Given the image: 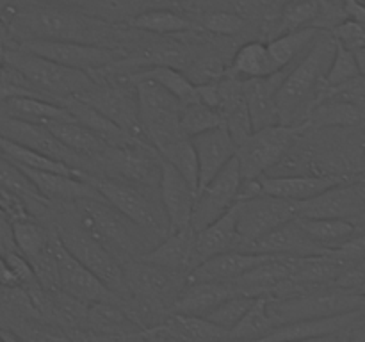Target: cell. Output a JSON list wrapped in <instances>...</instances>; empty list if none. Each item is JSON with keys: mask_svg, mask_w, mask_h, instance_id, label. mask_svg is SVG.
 I'll return each mask as SVG.
<instances>
[{"mask_svg": "<svg viewBox=\"0 0 365 342\" xmlns=\"http://www.w3.org/2000/svg\"><path fill=\"white\" fill-rule=\"evenodd\" d=\"M7 28L20 41L24 39H56V41H81L110 46L114 36L113 25L103 18L66 4L21 2L18 0L6 11Z\"/></svg>", "mask_w": 365, "mask_h": 342, "instance_id": "1", "label": "cell"}, {"mask_svg": "<svg viewBox=\"0 0 365 342\" xmlns=\"http://www.w3.org/2000/svg\"><path fill=\"white\" fill-rule=\"evenodd\" d=\"M337 52V41L330 31L321 28L310 48L289 68L277 93L280 123H303L324 89L330 64Z\"/></svg>", "mask_w": 365, "mask_h": 342, "instance_id": "2", "label": "cell"}, {"mask_svg": "<svg viewBox=\"0 0 365 342\" xmlns=\"http://www.w3.org/2000/svg\"><path fill=\"white\" fill-rule=\"evenodd\" d=\"M75 219L88 234L102 242L107 249L120 259H138L150 252L146 242L150 237L145 230L132 223L127 216L114 209L103 198H82L71 203ZM125 260V262H127ZM123 264V262H121Z\"/></svg>", "mask_w": 365, "mask_h": 342, "instance_id": "3", "label": "cell"}, {"mask_svg": "<svg viewBox=\"0 0 365 342\" xmlns=\"http://www.w3.org/2000/svg\"><path fill=\"white\" fill-rule=\"evenodd\" d=\"M0 57L14 71H18L36 93L53 102L56 100L59 102L68 96L82 95L96 84V78L89 71L63 66L56 61L29 52L20 45L4 48Z\"/></svg>", "mask_w": 365, "mask_h": 342, "instance_id": "4", "label": "cell"}, {"mask_svg": "<svg viewBox=\"0 0 365 342\" xmlns=\"http://www.w3.org/2000/svg\"><path fill=\"white\" fill-rule=\"evenodd\" d=\"M364 306L365 294L355 289H344L337 285L307 289L285 298L269 296V312L278 326L292 321L321 319V317L348 314Z\"/></svg>", "mask_w": 365, "mask_h": 342, "instance_id": "5", "label": "cell"}, {"mask_svg": "<svg viewBox=\"0 0 365 342\" xmlns=\"http://www.w3.org/2000/svg\"><path fill=\"white\" fill-rule=\"evenodd\" d=\"M135 88L139 103L143 132L157 153L164 152L168 146L187 138L182 130L180 116L184 103L170 91L148 78L128 81Z\"/></svg>", "mask_w": 365, "mask_h": 342, "instance_id": "6", "label": "cell"}, {"mask_svg": "<svg viewBox=\"0 0 365 342\" xmlns=\"http://www.w3.org/2000/svg\"><path fill=\"white\" fill-rule=\"evenodd\" d=\"M86 180L100 192L107 203L127 216L132 223L146 232L150 239L163 241L170 234V223L163 209V203L157 205L152 196L134 185L132 182L118 180V178L100 177V175H86Z\"/></svg>", "mask_w": 365, "mask_h": 342, "instance_id": "7", "label": "cell"}, {"mask_svg": "<svg viewBox=\"0 0 365 342\" xmlns=\"http://www.w3.org/2000/svg\"><path fill=\"white\" fill-rule=\"evenodd\" d=\"M57 237L61 239L64 248L88 267L96 278L103 281L110 291L121 298H127V285H125V271L121 260L91 234L81 227L75 216L64 219L56 228Z\"/></svg>", "mask_w": 365, "mask_h": 342, "instance_id": "8", "label": "cell"}, {"mask_svg": "<svg viewBox=\"0 0 365 342\" xmlns=\"http://www.w3.org/2000/svg\"><path fill=\"white\" fill-rule=\"evenodd\" d=\"M305 128V123H277L253 130L252 135L237 145V153H235L242 178H259L266 175L271 167L284 159L294 139Z\"/></svg>", "mask_w": 365, "mask_h": 342, "instance_id": "9", "label": "cell"}, {"mask_svg": "<svg viewBox=\"0 0 365 342\" xmlns=\"http://www.w3.org/2000/svg\"><path fill=\"white\" fill-rule=\"evenodd\" d=\"M298 217V203L271 195H257L235 203L239 248L245 249L250 242L269 234L274 228Z\"/></svg>", "mask_w": 365, "mask_h": 342, "instance_id": "10", "label": "cell"}, {"mask_svg": "<svg viewBox=\"0 0 365 342\" xmlns=\"http://www.w3.org/2000/svg\"><path fill=\"white\" fill-rule=\"evenodd\" d=\"M29 52L46 57L50 61L82 71L107 70L114 64L121 63L127 57V52L116 46L93 45V43L81 41H56V39H24L20 41Z\"/></svg>", "mask_w": 365, "mask_h": 342, "instance_id": "11", "label": "cell"}, {"mask_svg": "<svg viewBox=\"0 0 365 342\" xmlns=\"http://www.w3.org/2000/svg\"><path fill=\"white\" fill-rule=\"evenodd\" d=\"M78 98L100 110L103 116L114 121L118 127L128 132L132 138L150 145L145 132H143L135 88L127 78H125V84H98V81H96V84L82 95H78Z\"/></svg>", "mask_w": 365, "mask_h": 342, "instance_id": "12", "label": "cell"}, {"mask_svg": "<svg viewBox=\"0 0 365 342\" xmlns=\"http://www.w3.org/2000/svg\"><path fill=\"white\" fill-rule=\"evenodd\" d=\"M296 203L298 217H331L356 224L365 212V173Z\"/></svg>", "mask_w": 365, "mask_h": 342, "instance_id": "13", "label": "cell"}, {"mask_svg": "<svg viewBox=\"0 0 365 342\" xmlns=\"http://www.w3.org/2000/svg\"><path fill=\"white\" fill-rule=\"evenodd\" d=\"M242 187V175L237 159H232L214 180L198 191L192 210L191 227L195 232L203 230L227 214L239 202Z\"/></svg>", "mask_w": 365, "mask_h": 342, "instance_id": "14", "label": "cell"}, {"mask_svg": "<svg viewBox=\"0 0 365 342\" xmlns=\"http://www.w3.org/2000/svg\"><path fill=\"white\" fill-rule=\"evenodd\" d=\"M56 259L59 269V287L71 298L93 305L100 301H121V296L110 291L100 278H96L86 266H82L63 246L56 234Z\"/></svg>", "mask_w": 365, "mask_h": 342, "instance_id": "15", "label": "cell"}, {"mask_svg": "<svg viewBox=\"0 0 365 342\" xmlns=\"http://www.w3.org/2000/svg\"><path fill=\"white\" fill-rule=\"evenodd\" d=\"M107 171H114L118 180L138 182L139 185H150L160 178V155L150 145L107 146L98 157Z\"/></svg>", "mask_w": 365, "mask_h": 342, "instance_id": "16", "label": "cell"}, {"mask_svg": "<svg viewBox=\"0 0 365 342\" xmlns=\"http://www.w3.org/2000/svg\"><path fill=\"white\" fill-rule=\"evenodd\" d=\"M0 135L9 139V141L16 142V145L34 150V152L43 153L46 157H52V159L61 160L64 164H70L73 167H78L77 164L82 159L77 153L71 152L68 146H64L45 125L31 123V121L18 120V118L0 114Z\"/></svg>", "mask_w": 365, "mask_h": 342, "instance_id": "17", "label": "cell"}, {"mask_svg": "<svg viewBox=\"0 0 365 342\" xmlns=\"http://www.w3.org/2000/svg\"><path fill=\"white\" fill-rule=\"evenodd\" d=\"M159 192L160 203H163L168 223H170V232H178L191 227L196 191L185 180L184 175L163 157H160Z\"/></svg>", "mask_w": 365, "mask_h": 342, "instance_id": "18", "label": "cell"}, {"mask_svg": "<svg viewBox=\"0 0 365 342\" xmlns=\"http://www.w3.org/2000/svg\"><path fill=\"white\" fill-rule=\"evenodd\" d=\"M198 159V191H202L210 180L217 177L227 167L237 153V142L230 135L225 125L207 130L191 138ZM198 195V192H196Z\"/></svg>", "mask_w": 365, "mask_h": 342, "instance_id": "19", "label": "cell"}, {"mask_svg": "<svg viewBox=\"0 0 365 342\" xmlns=\"http://www.w3.org/2000/svg\"><path fill=\"white\" fill-rule=\"evenodd\" d=\"M242 252L262 253V255L271 256H310L321 255V253H327L330 249H324L323 246L317 244L303 230L298 219H292L271 230L269 234L262 235L257 241L250 242Z\"/></svg>", "mask_w": 365, "mask_h": 342, "instance_id": "20", "label": "cell"}, {"mask_svg": "<svg viewBox=\"0 0 365 342\" xmlns=\"http://www.w3.org/2000/svg\"><path fill=\"white\" fill-rule=\"evenodd\" d=\"M360 310H353V312L339 314V316L331 317H321V319H302L280 324L259 342H292L303 341V338L323 337V335L344 333V331L359 326Z\"/></svg>", "mask_w": 365, "mask_h": 342, "instance_id": "21", "label": "cell"}, {"mask_svg": "<svg viewBox=\"0 0 365 342\" xmlns=\"http://www.w3.org/2000/svg\"><path fill=\"white\" fill-rule=\"evenodd\" d=\"M287 71L289 68L273 75H267V77L242 81V93H245L246 103H248L253 130L280 123L277 109V93Z\"/></svg>", "mask_w": 365, "mask_h": 342, "instance_id": "22", "label": "cell"}, {"mask_svg": "<svg viewBox=\"0 0 365 342\" xmlns=\"http://www.w3.org/2000/svg\"><path fill=\"white\" fill-rule=\"evenodd\" d=\"M349 180L346 175H284V177H269L262 175L260 184H262L264 195L278 196V198L291 200V202H303L317 196L319 192L327 191L331 185L342 184Z\"/></svg>", "mask_w": 365, "mask_h": 342, "instance_id": "23", "label": "cell"}, {"mask_svg": "<svg viewBox=\"0 0 365 342\" xmlns=\"http://www.w3.org/2000/svg\"><path fill=\"white\" fill-rule=\"evenodd\" d=\"M267 259H271V255L232 249L210 256L209 260L189 271L187 281H234L259 264L266 262Z\"/></svg>", "mask_w": 365, "mask_h": 342, "instance_id": "24", "label": "cell"}, {"mask_svg": "<svg viewBox=\"0 0 365 342\" xmlns=\"http://www.w3.org/2000/svg\"><path fill=\"white\" fill-rule=\"evenodd\" d=\"M234 294L241 292L235 291L230 281H185L171 305V314L207 317L220 303Z\"/></svg>", "mask_w": 365, "mask_h": 342, "instance_id": "25", "label": "cell"}, {"mask_svg": "<svg viewBox=\"0 0 365 342\" xmlns=\"http://www.w3.org/2000/svg\"><path fill=\"white\" fill-rule=\"evenodd\" d=\"M294 259L296 256H271L230 284L241 294L271 296L291 280Z\"/></svg>", "mask_w": 365, "mask_h": 342, "instance_id": "26", "label": "cell"}, {"mask_svg": "<svg viewBox=\"0 0 365 342\" xmlns=\"http://www.w3.org/2000/svg\"><path fill=\"white\" fill-rule=\"evenodd\" d=\"M21 171L34 182V185L46 202L75 203L82 198H102L100 192L86 178L73 177V175L50 173V171L27 170V167H21Z\"/></svg>", "mask_w": 365, "mask_h": 342, "instance_id": "27", "label": "cell"}, {"mask_svg": "<svg viewBox=\"0 0 365 342\" xmlns=\"http://www.w3.org/2000/svg\"><path fill=\"white\" fill-rule=\"evenodd\" d=\"M196 232L192 227L178 232H170L160 242H157L150 252L143 253L138 259L157 264L177 273L189 274L192 269V253H195Z\"/></svg>", "mask_w": 365, "mask_h": 342, "instance_id": "28", "label": "cell"}, {"mask_svg": "<svg viewBox=\"0 0 365 342\" xmlns=\"http://www.w3.org/2000/svg\"><path fill=\"white\" fill-rule=\"evenodd\" d=\"M86 326L102 337H135L145 328L130 316L123 301H100L88 306Z\"/></svg>", "mask_w": 365, "mask_h": 342, "instance_id": "29", "label": "cell"}, {"mask_svg": "<svg viewBox=\"0 0 365 342\" xmlns=\"http://www.w3.org/2000/svg\"><path fill=\"white\" fill-rule=\"evenodd\" d=\"M237 219H235V205L227 214L210 223L203 230L196 232L195 253H192V269L202 262L216 256L220 253L232 252L239 248Z\"/></svg>", "mask_w": 365, "mask_h": 342, "instance_id": "30", "label": "cell"}, {"mask_svg": "<svg viewBox=\"0 0 365 342\" xmlns=\"http://www.w3.org/2000/svg\"><path fill=\"white\" fill-rule=\"evenodd\" d=\"M57 103H61L63 107H66L68 113L75 118L81 125H84L86 128L93 132L95 135H98L107 146H128V145H146V142L139 141V139L132 138L128 132H125L123 128L118 127L114 121H110L109 118L103 116L100 110H96L95 107L86 103L84 100H81L78 96H68V98L59 100Z\"/></svg>", "mask_w": 365, "mask_h": 342, "instance_id": "31", "label": "cell"}, {"mask_svg": "<svg viewBox=\"0 0 365 342\" xmlns=\"http://www.w3.org/2000/svg\"><path fill=\"white\" fill-rule=\"evenodd\" d=\"M0 114L38 125H48L57 120H73L66 107L45 96H14L0 102Z\"/></svg>", "mask_w": 365, "mask_h": 342, "instance_id": "32", "label": "cell"}, {"mask_svg": "<svg viewBox=\"0 0 365 342\" xmlns=\"http://www.w3.org/2000/svg\"><path fill=\"white\" fill-rule=\"evenodd\" d=\"M321 28L317 27H303L296 31H289L280 34L278 38L271 39L267 43V56H269L271 71L287 70L291 68L314 43L316 36L319 34Z\"/></svg>", "mask_w": 365, "mask_h": 342, "instance_id": "33", "label": "cell"}, {"mask_svg": "<svg viewBox=\"0 0 365 342\" xmlns=\"http://www.w3.org/2000/svg\"><path fill=\"white\" fill-rule=\"evenodd\" d=\"M307 128H353L365 125V109L335 98L317 102L303 121Z\"/></svg>", "mask_w": 365, "mask_h": 342, "instance_id": "34", "label": "cell"}, {"mask_svg": "<svg viewBox=\"0 0 365 342\" xmlns=\"http://www.w3.org/2000/svg\"><path fill=\"white\" fill-rule=\"evenodd\" d=\"M46 128L52 130V134L63 142L64 146L71 150L73 153H77L78 157H95L98 159L103 152L107 150V145L98 138V135L93 134L89 128H86L84 125L78 123L77 120H57L50 121L48 125H45Z\"/></svg>", "mask_w": 365, "mask_h": 342, "instance_id": "35", "label": "cell"}, {"mask_svg": "<svg viewBox=\"0 0 365 342\" xmlns=\"http://www.w3.org/2000/svg\"><path fill=\"white\" fill-rule=\"evenodd\" d=\"M277 326V321L269 312V296H257L245 317L228 331V341L259 342L264 337H267Z\"/></svg>", "mask_w": 365, "mask_h": 342, "instance_id": "36", "label": "cell"}, {"mask_svg": "<svg viewBox=\"0 0 365 342\" xmlns=\"http://www.w3.org/2000/svg\"><path fill=\"white\" fill-rule=\"evenodd\" d=\"M138 78H148V81L157 82V84L163 86L166 91H170L171 95L177 96L184 105L200 102L195 82L189 81V78L175 66L155 64V66L139 68V70L127 75V81H138Z\"/></svg>", "mask_w": 365, "mask_h": 342, "instance_id": "37", "label": "cell"}, {"mask_svg": "<svg viewBox=\"0 0 365 342\" xmlns=\"http://www.w3.org/2000/svg\"><path fill=\"white\" fill-rule=\"evenodd\" d=\"M0 153H2L6 159H9L11 162L16 164V166L27 167V170L73 175V177L81 178H86V175H88V171L78 170V167L70 166V164H64L61 162V160L52 159V157L43 155V153L34 152V150L31 148H25V146L16 145V142L2 138V135H0Z\"/></svg>", "mask_w": 365, "mask_h": 342, "instance_id": "38", "label": "cell"}, {"mask_svg": "<svg viewBox=\"0 0 365 342\" xmlns=\"http://www.w3.org/2000/svg\"><path fill=\"white\" fill-rule=\"evenodd\" d=\"M303 230L324 249H335L356 234V224L331 217H296Z\"/></svg>", "mask_w": 365, "mask_h": 342, "instance_id": "39", "label": "cell"}, {"mask_svg": "<svg viewBox=\"0 0 365 342\" xmlns=\"http://www.w3.org/2000/svg\"><path fill=\"white\" fill-rule=\"evenodd\" d=\"M128 25L138 31L152 32V34L166 36V34H178V32L191 31L192 21L184 14L177 13L168 7H153L139 13L138 16L132 18Z\"/></svg>", "mask_w": 365, "mask_h": 342, "instance_id": "40", "label": "cell"}, {"mask_svg": "<svg viewBox=\"0 0 365 342\" xmlns=\"http://www.w3.org/2000/svg\"><path fill=\"white\" fill-rule=\"evenodd\" d=\"M230 73L232 77L239 78V81L273 75L269 56H267V46L260 41H250L242 45L232 59Z\"/></svg>", "mask_w": 365, "mask_h": 342, "instance_id": "41", "label": "cell"}, {"mask_svg": "<svg viewBox=\"0 0 365 342\" xmlns=\"http://www.w3.org/2000/svg\"><path fill=\"white\" fill-rule=\"evenodd\" d=\"M14 232V242L16 248L29 262H34L36 259L46 253L52 246L53 241V232H48L32 221L31 217H21L13 223Z\"/></svg>", "mask_w": 365, "mask_h": 342, "instance_id": "42", "label": "cell"}, {"mask_svg": "<svg viewBox=\"0 0 365 342\" xmlns=\"http://www.w3.org/2000/svg\"><path fill=\"white\" fill-rule=\"evenodd\" d=\"M180 123L185 135L187 138H195V135L203 134V132L221 127L223 125V116H221L220 110L212 109V107L205 105L202 102H195L184 105Z\"/></svg>", "mask_w": 365, "mask_h": 342, "instance_id": "43", "label": "cell"}, {"mask_svg": "<svg viewBox=\"0 0 365 342\" xmlns=\"http://www.w3.org/2000/svg\"><path fill=\"white\" fill-rule=\"evenodd\" d=\"M164 160L173 164L178 171L185 177V180L192 185L196 192H198V159H196L195 146H192L191 138H184L177 141L175 145L168 146L164 152L159 153Z\"/></svg>", "mask_w": 365, "mask_h": 342, "instance_id": "44", "label": "cell"}, {"mask_svg": "<svg viewBox=\"0 0 365 342\" xmlns=\"http://www.w3.org/2000/svg\"><path fill=\"white\" fill-rule=\"evenodd\" d=\"M321 14V0H287L282 7L280 27L285 32L316 27Z\"/></svg>", "mask_w": 365, "mask_h": 342, "instance_id": "45", "label": "cell"}, {"mask_svg": "<svg viewBox=\"0 0 365 342\" xmlns=\"http://www.w3.org/2000/svg\"><path fill=\"white\" fill-rule=\"evenodd\" d=\"M257 299V296L250 294H234L228 299H225L223 303L216 306L212 312L207 316V319L212 321L217 326L225 328L227 331H230L239 321L245 317V314L248 312L250 306L253 305V301Z\"/></svg>", "mask_w": 365, "mask_h": 342, "instance_id": "46", "label": "cell"}, {"mask_svg": "<svg viewBox=\"0 0 365 342\" xmlns=\"http://www.w3.org/2000/svg\"><path fill=\"white\" fill-rule=\"evenodd\" d=\"M356 77H360V68L359 63H356L355 53L337 43V52H335L330 70H328L327 78H324V89L337 88V86L346 84V82L353 81Z\"/></svg>", "mask_w": 365, "mask_h": 342, "instance_id": "47", "label": "cell"}, {"mask_svg": "<svg viewBox=\"0 0 365 342\" xmlns=\"http://www.w3.org/2000/svg\"><path fill=\"white\" fill-rule=\"evenodd\" d=\"M202 27L203 31L217 36H235L245 31L246 20L241 14L230 13V11H212V13L203 14Z\"/></svg>", "mask_w": 365, "mask_h": 342, "instance_id": "48", "label": "cell"}, {"mask_svg": "<svg viewBox=\"0 0 365 342\" xmlns=\"http://www.w3.org/2000/svg\"><path fill=\"white\" fill-rule=\"evenodd\" d=\"M330 32L339 45L351 50V52L365 48V24L346 18L344 21L335 25Z\"/></svg>", "mask_w": 365, "mask_h": 342, "instance_id": "49", "label": "cell"}, {"mask_svg": "<svg viewBox=\"0 0 365 342\" xmlns=\"http://www.w3.org/2000/svg\"><path fill=\"white\" fill-rule=\"evenodd\" d=\"M337 256H341L346 262H356L365 260V232H356L351 239L334 249Z\"/></svg>", "mask_w": 365, "mask_h": 342, "instance_id": "50", "label": "cell"}, {"mask_svg": "<svg viewBox=\"0 0 365 342\" xmlns=\"http://www.w3.org/2000/svg\"><path fill=\"white\" fill-rule=\"evenodd\" d=\"M337 287L344 289H362L365 285V260H356V262H351L344 271H342L341 276L335 280Z\"/></svg>", "mask_w": 365, "mask_h": 342, "instance_id": "51", "label": "cell"}, {"mask_svg": "<svg viewBox=\"0 0 365 342\" xmlns=\"http://www.w3.org/2000/svg\"><path fill=\"white\" fill-rule=\"evenodd\" d=\"M196 91H198V100L205 105L212 107V109L221 110L223 105V95H221L220 82H212V84H196Z\"/></svg>", "mask_w": 365, "mask_h": 342, "instance_id": "52", "label": "cell"}, {"mask_svg": "<svg viewBox=\"0 0 365 342\" xmlns=\"http://www.w3.org/2000/svg\"><path fill=\"white\" fill-rule=\"evenodd\" d=\"M25 342H71L68 341L66 337H63L61 333H57V331H50V330H31L29 331V335H25L24 338Z\"/></svg>", "mask_w": 365, "mask_h": 342, "instance_id": "53", "label": "cell"}, {"mask_svg": "<svg viewBox=\"0 0 365 342\" xmlns=\"http://www.w3.org/2000/svg\"><path fill=\"white\" fill-rule=\"evenodd\" d=\"M0 287H7V289L20 287V285H18V280L14 278L13 271L9 269L6 259H4L2 252H0Z\"/></svg>", "mask_w": 365, "mask_h": 342, "instance_id": "54", "label": "cell"}, {"mask_svg": "<svg viewBox=\"0 0 365 342\" xmlns=\"http://www.w3.org/2000/svg\"><path fill=\"white\" fill-rule=\"evenodd\" d=\"M53 2L66 4V6H71V7H78V9L88 11V13L95 14L96 16V9H98L102 0H53Z\"/></svg>", "mask_w": 365, "mask_h": 342, "instance_id": "55", "label": "cell"}, {"mask_svg": "<svg viewBox=\"0 0 365 342\" xmlns=\"http://www.w3.org/2000/svg\"><path fill=\"white\" fill-rule=\"evenodd\" d=\"M344 342H365V323L346 331Z\"/></svg>", "mask_w": 365, "mask_h": 342, "instance_id": "56", "label": "cell"}, {"mask_svg": "<svg viewBox=\"0 0 365 342\" xmlns=\"http://www.w3.org/2000/svg\"><path fill=\"white\" fill-rule=\"evenodd\" d=\"M344 333H346V331H344ZM344 333L323 335V337H314V338H303V341H292V342H344Z\"/></svg>", "mask_w": 365, "mask_h": 342, "instance_id": "57", "label": "cell"}, {"mask_svg": "<svg viewBox=\"0 0 365 342\" xmlns=\"http://www.w3.org/2000/svg\"><path fill=\"white\" fill-rule=\"evenodd\" d=\"M11 66L9 64H6L4 63V59L2 57H0V82H4V81H7V78L11 77Z\"/></svg>", "mask_w": 365, "mask_h": 342, "instance_id": "58", "label": "cell"}, {"mask_svg": "<svg viewBox=\"0 0 365 342\" xmlns=\"http://www.w3.org/2000/svg\"><path fill=\"white\" fill-rule=\"evenodd\" d=\"M7 32H9V28H7L6 21H4V20H2V18H0V43H2V41H4V39H6Z\"/></svg>", "mask_w": 365, "mask_h": 342, "instance_id": "59", "label": "cell"}, {"mask_svg": "<svg viewBox=\"0 0 365 342\" xmlns=\"http://www.w3.org/2000/svg\"><path fill=\"white\" fill-rule=\"evenodd\" d=\"M356 232H365V223L356 224Z\"/></svg>", "mask_w": 365, "mask_h": 342, "instance_id": "60", "label": "cell"}, {"mask_svg": "<svg viewBox=\"0 0 365 342\" xmlns=\"http://www.w3.org/2000/svg\"><path fill=\"white\" fill-rule=\"evenodd\" d=\"M362 223H365V212H364V216L360 217V221H359V223H356V224H362Z\"/></svg>", "mask_w": 365, "mask_h": 342, "instance_id": "61", "label": "cell"}, {"mask_svg": "<svg viewBox=\"0 0 365 342\" xmlns=\"http://www.w3.org/2000/svg\"><path fill=\"white\" fill-rule=\"evenodd\" d=\"M359 292H362V294H365V285H364L362 289H359Z\"/></svg>", "mask_w": 365, "mask_h": 342, "instance_id": "62", "label": "cell"}, {"mask_svg": "<svg viewBox=\"0 0 365 342\" xmlns=\"http://www.w3.org/2000/svg\"><path fill=\"white\" fill-rule=\"evenodd\" d=\"M360 2H362V4H364V6H365V0H360Z\"/></svg>", "mask_w": 365, "mask_h": 342, "instance_id": "63", "label": "cell"}, {"mask_svg": "<svg viewBox=\"0 0 365 342\" xmlns=\"http://www.w3.org/2000/svg\"><path fill=\"white\" fill-rule=\"evenodd\" d=\"M0 342H4V338H2V337H0Z\"/></svg>", "mask_w": 365, "mask_h": 342, "instance_id": "64", "label": "cell"}]
</instances>
